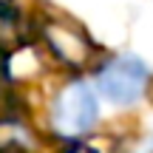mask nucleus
Instances as JSON below:
<instances>
[{
    "label": "nucleus",
    "instance_id": "1",
    "mask_svg": "<svg viewBox=\"0 0 153 153\" xmlns=\"http://www.w3.org/2000/svg\"><path fill=\"white\" fill-rule=\"evenodd\" d=\"M97 99H94L91 88L85 82H71L60 91L51 111V125L60 136H79V133L91 131L97 122Z\"/></svg>",
    "mask_w": 153,
    "mask_h": 153
},
{
    "label": "nucleus",
    "instance_id": "2",
    "mask_svg": "<svg viewBox=\"0 0 153 153\" xmlns=\"http://www.w3.org/2000/svg\"><path fill=\"white\" fill-rule=\"evenodd\" d=\"M97 85L111 102L116 105H131L145 94L148 85V68L136 57H116L99 71Z\"/></svg>",
    "mask_w": 153,
    "mask_h": 153
},
{
    "label": "nucleus",
    "instance_id": "3",
    "mask_svg": "<svg viewBox=\"0 0 153 153\" xmlns=\"http://www.w3.org/2000/svg\"><path fill=\"white\" fill-rule=\"evenodd\" d=\"M43 37L48 40L51 51L60 60H65L68 65H82L88 60V54H91V40L85 37V31L68 26L65 20L48 17L43 23Z\"/></svg>",
    "mask_w": 153,
    "mask_h": 153
},
{
    "label": "nucleus",
    "instance_id": "4",
    "mask_svg": "<svg viewBox=\"0 0 153 153\" xmlns=\"http://www.w3.org/2000/svg\"><path fill=\"white\" fill-rule=\"evenodd\" d=\"M17 105H14V85H11V74L9 65H6V57L0 54V122L6 119L9 114H14Z\"/></svg>",
    "mask_w": 153,
    "mask_h": 153
},
{
    "label": "nucleus",
    "instance_id": "5",
    "mask_svg": "<svg viewBox=\"0 0 153 153\" xmlns=\"http://www.w3.org/2000/svg\"><path fill=\"white\" fill-rule=\"evenodd\" d=\"M26 0H0V20H17Z\"/></svg>",
    "mask_w": 153,
    "mask_h": 153
},
{
    "label": "nucleus",
    "instance_id": "6",
    "mask_svg": "<svg viewBox=\"0 0 153 153\" xmlns=\"http://www.w3.org/2000/svg\"><path fill=\"white\" fill-rule=\"evenodd\" d=\"M65 153H94L91 148H82V145H76V148H71V150H65Z\"/></svg>",
    "mask_w": 153,
    "mask_h": 153
},
{
    "label": "nucleus",
    "instance_id": "7",
    "mask_svg": "<svg viewBox=\"0 0 153 153\" xmlns=\"http://www.w3.org/2000/svg\"><path fill=\"white\" fill-rule=\"evenodd\" d=\"M3 153H20V150H3Z\"/></svg>",
    "mask_w": 153,
    "mask_h": 153
}]
</instances>
